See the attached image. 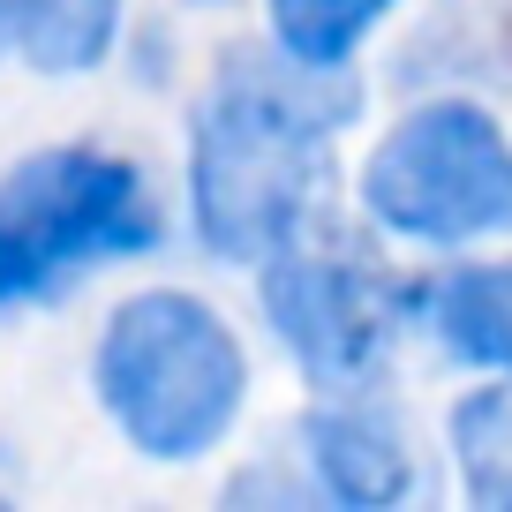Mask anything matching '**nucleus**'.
I'll use <instances>...</instances> for the list:
<instances>
[{"mask_svg": "<svg viewBox=\"0 0 512 512\" xmlns=\"http://www.w3.org/2000/svg\"><path fill=\"white\" fill-rule=\"evenodd\" d=\"M354 76L294 61L287 46H241L219 61L196 113V226L219 256H272L302 234L324 181V136L354 121Z\"/></svg>", "mask_w": 512, "mask_h": 512, "instance_id": "f257e3e1", "label": "nucleus"}, {"mask_svg": "<svg viewBox=\"0 0 512 512\" xmlns=\"http://www.w3.org/2000/svg\"><path fill=\"white\" fill-rule=\"evenodd\" d=\"M249 362L211 302L181 287L128 294L98 339V400L151 460H196L241 415Z\"/></svg>", "mask_w": 512, "mask_h": 512, "instance_id": "f03ea898", "label": "nucleus"}, {"mask_svg": "<svg viewBox=\"0 0 512 512\" xmlns=\"http://www.w3.org/2000/svg\"><path fill=\"white\" fill-rule=\"evenodd\" d=\"M159 241L151 189L128 159L106 151H38L0 181V309L61 294L91 264L136 256Z\"/></svg>", "mask_w": 512, "mask_h": 512, "instance_id": "7ed1b4c3", "label": "nucleus"}, {"mask_svg": "<svg viewBox=\"0 0 512 512\" xmlns=\"http://www.w3.org/2000/svg\"><path fill=\"white\" fill-rule=\"evenodd\" d=\"M362 204L407 241H482L512 234V144L467 98L415 106L362 174Z\"/></svg>", "mask_w": 512, "mask_h": 512, "instance_id": "20e7f679", "label": "nucleus"}, {"mask_svg": "<svg viewBox=\"0 0 512 512\" xmlns=\"http://www.w3.org/2000/svg\"><path fill=\"white\" fill-rule=\"evenodd\" d=\"M264 309H272L279 339L294 347V362L309 369V384L354 392L384 362V347H392V332L407 317V294L362 249L279 241L264 256Z\"/></svg>", "mask_w": 512, "mask_h": 512, "instance_id": "39448f33", "label": "nucleus"}, {"mask_svg": "<svg viewBox=\"0 0 512 512\" xmlns=\"http://www.w3.org/2000/svg\"><path fill=\"white\" fill-rule=\"evenodd\" d=\"M302 437L324 490L347 497V505H392V497L415 490V460H407L400 430L369 407H324V415H309Z\"/></svg>", "mask_w": 512, "mask_h": 512, "instance_id": "423d86ee", "label": "nucleus"}, {"mask_svg": "<svg viewBox=\"0 0 512 512\" xmlns=\"http://www.w3.org/2000/svg\"><path fill=\"white\" fill-rule=\"evenodd\" d=\"M430 324L452 354L512 377V264H460L430 287Z\"/></svg>", "mask_w": 512, "mask_h": 512, "instance_id": "0eeeda50", "label": "nucleus"}, {"mask_svg": "<svg viewBox=\"0 0 512 512\" xmlns=\"http://www.w3.org/2000/svg\"><path fill=\"white\" fill-rule=\"evenodd\" d=\"M113 23H121V0H23L16 53L46 76H68V68L106 61Z\"/></svg>", "mask_w": 512, "mask_h": 512, "instance_id": "6e6552de", "label": "nucleus"}, {"mask_svg": "<svg viewBox=\"0 0 512 512\" xmlns=\"http://www.w3.org/2000/svg\"><path fill=\"white\" fill-rule=\"evenodd\" d=\"M400 0H272V38L294 61H324L347 68V53L392 16Z\"/></svg>", "mask_w": 512, "mask_h": 512, "instance_id": "1a4fd4ad", "label": "nucleus"}, {"mask_svg": "<svg viewBox=\"0 0 512 512\" xmlns=\"http://www.w3.org/2000/svg\"><path fill=\"white\" fill-rule=\"evenodd\" d=\"M460 437V467L475 482V497H512V392H475V400L452 415Z\"/></svg>", "mask_w": 512, "mask_h": 512, "instance_id": "9d476101", "label": "nucleus"}, {"mask_svg": "<svg viewBox=\"0 0 512 512\" xmlns=\"http://www.w3.org/2000/svg\"><path fill=\"white\" fill-rule=\"evenodd\" d=\"M16 23H23V0H0V53L16 46Z\"/></svg>", "mask_w": 512, "mask_h": 512, "instance_id": "9b49d317", "label": "nucleus"}]
</instances>
